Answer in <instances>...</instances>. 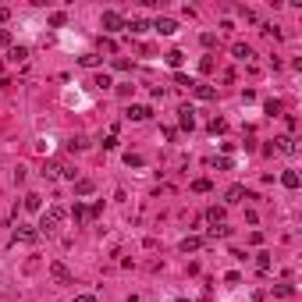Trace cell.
I'll use <instances>...</instances> for the list:
<instances>
[{
  "mask_svg": "<svg viewBox=\"0 0 302 302\" xmlns=\"http://www.w3.org/2000/svg\"><path fill=\"white\" fill-rule=\"evenodd\" d=\"M164 60H167V68H181V64H185V54L171 50V54H164Z\"/></svg>",
  "mask_w": 302,
  "mask_h": 302,
  "instance_id": "2e32d148",
  "label": "cell"
},
{
  "mask_svg": "<svg viewBox=\"0 0 302 302\" xmlns=\"http://www.w3.org/2000/svg\"><path fill=\"white\" fill-rule=\"evenodd\" d=\"M0 47H11V32H7V28H0Z\"/></svg>",
  "mask_w": 302,
  "mask_h": 302,
  "instance_id": "d6a6232c",
  "label": "cell"
},
{
  "mask_svg": "<svg viewBox=\"0 0 302 302\" xmlns=\"http://www.w3.org/2000/svg\"><path fill=\"white\" fill-rule=\"evenodd\" d=\"M75 302H96V295H75Z\"/></svg>",
  "mask_w": 302,
  "mask_h": 302,
  "instance_id": "e575fe53",
  "label": "cell"
},
{
  "mask_svg": "<svg viewBox=\"0 0 302 302\" xmlns=\"http://www.w3.org/2000/svg\"><path fill=\"white\" fill-rule=\"evenodd\" d=\"M93 85H96V89H110V85H114V79H110V75H103V71H100L96 79H93Z\"/></svg>",
  "mask_w": 302,
  "mask_h": 302,
  "instance_id": "7402d4cb",
  "label": "cell"
},
{
  "mask_svg": "<svg viewBox=\"0 0 302 302\" xmlns=\"http://www.w3.org/2000/svg\"><path fill=\"white\" fill-rule=\"evenodd\" d=\"M281 185H284V189H299V174H295V171H284V174H281Z\"/></svg>",
  "mask_w": 302,
  "mask_h": 302,
  "instance_id": "ac0fdd59",
  "label": "cell"
},
{
  "mask_svg": "<svg viewBox=\"0 0 302 302\" xmlns=\"http://www.w3.org/2000/svg\"><path fill=\"white\" fill-rule=\"evenodd\" d=\"M242 195H246V185H231L228 192H224V203H228V206H235V203L242 199Z\"/></svg>",
  "mask_w": 302,
  "mask_h": 302,
  "instance_id": "8fae6325",
  "label": "cell"
},
{
  "mask_svg": "<svg viewBox=\"0 0 302 302\" xmlns=\"http://www.w3.org/2000/svg\"><path fill=\"white\" fill-rule=\"evenodd\" d=\"M149 114H153V110L142 107V103H132V107L125 110V117H128V121H149Z\"/></svg>",
  "mask_w": 302,
  "mask_h": 302,
  "instance_id": "52a82bcc",
  "label": "cell"
},
{
  "mask_svg": "<svg viewBox=\"0 0 302 302\" xmlns=\"http://www.w3.org/2000/svg\"><path fill=\"white\" fill-rule=\"evenodd\" d=\"M231 54H235L238 60H249V57H252V47H246V43H235V47H231Z\"/></svg>",
  "mask_w": 302,
  "mask_h": 302,
  "instance_id": "e0dca14e",
  "label": "cell"
},
{
  "mask_svg": "<svg viewBox=\"0 0 302 302\" xmlns=\"http://www.w3.org/2000/svg\"><path fill=\"white\" fill-rule=\"evenodd\" d=\"M125 164H128V167H142V164H146V160H142L139 153H128V157H125Z\"/></svg>",
  "mask_w": 302,
  "mask_h": 302,
  "instance_id": "f1b7e54d",
  "label": "cell"
},
{
  "mask_svg": "<svg viewBox=\"0 0 302 302\" xmlns=\"http://www.w3.org/2000/svg\"><path fill=\"white\" fill-rule=\"evenodd\" d=\"M199 43H203V47L210 50V47H214V43H217V36H214V32H203V36H199Z\"/></svg>",
  "mask_w": 302,
  "mask_h": 302,
  "instance_id": "f546056e",
  "label": "cell"
},
{
  "mask_svg": "<svg viewBox=\"0 0 302 302\" xmlns=\"http://www.w3.org/2000/svg\"><path fill=\"white\" fill-rule=\"evenodd\" d=\"M125 28H132L135 36H142L146 28H149V22H146V18H125Z\"/></svg>",
  "mask_w": 302,
  "mask_h": 302,
  "instance_id": "7c38bea8",
  "label": "cell"
},
{
  "mask_svg": "<svg viewBox=\"0 0 302 302\" xmlns=\"http://www.w3.org/2000/svg\"><path fill=\"white\" fill-rule=\"evenodd\" d=\"M7 57H11V60H25V57H28V50H25V47H11V54H7Z\"/></svg>",
  "mask_w": 302,
  "mask_h": 302,
  "instance_id": "83f0119b",
  "label": "cell"
},
{
  "mask_svg": "<svg viewBox=\"0 0 302 302\" xmlns=\"http://www.w3.org/2000/svg\"><path fill=\"white\" fill-rule=\"evenodd\" d=\"M68 149H71V153H82V149H85V139H82V135H75V139L68 142Z\"/></svg>",
  "mask_w": 302,
  "mask_h": 302,
  "instance_id": "d4e9b609",
  "label": "cell"
},
{
  "mask_svg": "<svg viewBox=\"0 0 302 302\" xmlns=\"http://www.w3.org/2000/svg\"><path fill=\"white\" fill-rule=\"evenodd\" d=\"M71 220H75V224H85V220H89V210H85L82 203H75V206H71Z\"/></svg>",
  "mask_w": 302,
  "mask_h": 302,
  "instance_id": "5bb4252c",
  "label": "cell"
},
{
  "mask_svg": "<svg viewBox=\"0 0 302 302\" xmlns=\"http://www.w3.org/2000/svg\"><path fill=\"white\" fill-rule=\"evenodd\" d=\"M100 25H103V32H121L125 28V14H117V11H103V18H100Z\"/></svg>",
  "mask_w": 302,
  "mask_h": 302,
  "instance_id": "7a4b0ae2",
  "label": "cell"
},
{
  "mask_svg": "<svg viewBox=\"0 0 302 302\" xmlns=\"http://www.w3.org/2000/svg\"><path fill=\"white\" fill-rule=\"evenodd\" d=\"M79 64H82V68H96V64H100V54H82Z\"/></svg>",
  "mask_w": 302,
  "mask_h": 302,
  "instance_id": "ffe728a7",
  "label": "cell"
},
{
  "mask_svg": "<svg viewBox=\"0 0 302 302\" xmlns=\"http://www.w3.org/2000/svg\"><path fill=\"white\" fill-rule=\"evenodd\" d=\"M39 206H43V203H39V195H36V192H28V195H25V210H39Z\"/></svg>",
  "mask_w": 302,
  "mask_h": 302,
  "instance_id": "484cf974",
  "label": "cell"
},
{
  "mask_svg": "<svg viewBox=\"0 0 302 302\" xmlns=\"http://www.w3.org/2000/svg\"><path fill=\"white\" fill-rule=\"evenodd\" d=\"M7 22H11V11H7V7H0V25H7Z\"/></svg>",
  "mask_w": 302,
  "mask_h": 302,
  "instance_id": "836d02e7",
  "label": "cell"
},
{
  "mask_svg": "<svg viewBox=\"0 0 302 302\" xmlns=\"http://www.w3.org/2000/svg\"><path fill=\"white\" fill-rule=\"evenodd\" d=\"M93 192H96V185H93L89 178H79V181H75V195H82V199H85V195H93Z\"/></svg>",
  "mask_w": 302,
  "mask_h": 302,
  "instance_id": "9c48e42d",
  "label": "cell"
},
{
  "mask_svg": "<svg viewBox=\"0 0 302 302\" xmlns=\"http://www.w3.org/2000/svg\"><path fill=\"white\" fill-rule=\"evenodd\" d=\"M256 267L267 274V270H270V256H267V252H256Z\"/></svg>",
  "mask_w": 302,
  "mask_h": 302,
  "instance_id": "4316f807",
  "label": "cell"
},
{
  "mask_svg": "<svg viewBox=\"0 0 302 302\" xmlns=\"http://www.w3.org/2000/svg\"><path fill=\"white\" fill-rule=\"evenodd\" d=\"M178 302H192V299H178Z\"/></svg>",
  "mask_w": 302,
  "mask_h": 302,
  "instance_id": "d590c367",
  "label": "cell"
},
{
  "mask_svg": "<svg viewBox=\"0 0 302 302\" xmlns=\"http://www.w3.org/2000/svg\"><path fill=\"white\" fill-rule=\"evenodd\" d=\"M192 93H195V100H214V96H217V89H214V85H206V82H195V85H192Z\"/></svg>",
  "mask_w": 302,
  "mask_h": 302,
  "instance_id": "ba28073f",
  "label": "cell"
},
{
  "mask_svg": "<svg viewBox=\"0 0 302 302\" xmlns=\"http://www.w3.org/2000/svg\"><path fill=\"white\" fill-rule=\"evenodd\" d=\"M274 149L277 153H295V139L292 135H281V139H274Z\"/></svg>",
  "mask_w": 302,
  "mask_h": 302,
  "instance_id": "30bf717a",
  "label": "cell"
},
{
  "mask_svg": "<svg viewBox=\"0 0 302 302\" xmlns=\"http://www.w3.org/2000/svg\"><path fill=\"white\" fill-rule=\"evenodd\" d=\"M210 132H214V135L228 132V121H224V117H214V121H210Z\"/></svg>",
  "mask_w": 302,
  "mask_h": 302,
  "instance_id": "603a6c76",
  "label": "cell"
},
{
  "mask_svg": "<svg viewBox=\"0 0 302 302\" xmlns=\"http://www.w3.org/2000/svg\"><path fill=\"white\" fill-rule=\"evenodd\" d=\"M274 292H277L281 299H288V295H292V284H277V288H274Z\"/></svg>",
  "mask_w": 302,
  "mask_h": 302,
  "instance_id": "1f68e13d",
  "label": "cell"
},
{
  "mask_svg": "<svg viewBox=\"0 0 302 302\" xmlns=\"http://www.w3.org/2000/svg\"><path fill=\"white\" fill-rule=\"evenodd\" d=\"M64 217H68V210L60 206V203H54L50 210H43V217H39V228H36V231H39V235H43V231L50 235V231L60 228V220H64Z\"/></svg>",
  "mask_w": 302,
  "mask_h": 302,
  "instance_id": "6da1fadb",
  "label": "cell"
},
{
  "mask_svg": "<svg viewBox=\"0 0 302 302\" xmlns=\"http://www.w3.org/2000/svg\"><path fill=\"white\" fill-rule=\"evenodd\" d=\"M47 22H50V28H60V25L68 22V14H64V11H54V14H50Z\"/></svg>",
  "mask_w": 302,
  "mask_h": 302,
  "instance_id": "44dd1931",
  "label": "cell"
},
{
  "mask_svg": "<svg viewBox=\"0 0 302 302\" xmlns=\"http://www.w3.org/2000/svg\"><path fill=\"white\" fill-rule=\"evenodd\" d=\"M210 189H214V185H210V178H195L192 181V192H210Z\"/></svg>",
  "mask_w": 302,
  "mask_h": 302,
  "instance_id": "cb8c5ba5",
  "label": "cell"
},
{
  "mask_svg": "<svg viewBox=\"0 0 302 302\" xmlns=\"http://www.w3.org/2000/svg\"><path fill=\"white\" fill-rule=\"evenodd\" d=\"M11 238H14V242H25V246H32V242H39V231L28 228V224H22V228H14Z\"/></svg>",
  "mask_w": 302,
  "mask_h": 302,
  "instance_id": "3957f363",
  "label": "cell"
},
{
  "mask_svg": "<svg viewBox=\"0 0 302 302\" xmlns=\"http://www.w3.org/2000/svg\"><path fill=\"white\" fill-rule=\"evenodd\" d=\"M199 71H203V75H210V71H214V60L203 57V60H199Z\"/></svg>",
  "mask_w": 302,
  "mask_h": 302,
  "instance_id": "4dcf8cb0",
  "label": "cell"
},
{
  "mask_svg": "<svg viewBox=\"0 0 302 302\" xmlns=\"http://www.w3.org/2000/svg\"><path fill=\"white\" fill-rule=\"evenodd\" d=\"M50 277H54L57 284H71V270L60 263V260H54V263H50Z\"/></svg>",
  "mask_w": 302,
  "mask_h": 302,
  "instance_id": "277c9868",
  "label": "cell"
},
{
  "mask_svg": "<svg viewBox=\"0 0 302 302\" xmlns=\"http://www.w3.org/2000/svg\"><path fill=\"white\" fill-rule=\"evenodd\" d=\"M206 220L214 224V228H217V224H224V206H210L206 210Z\"/></svg>",
  "mask_w": 302,
  "mask_h": 302,
  "instance_id": "9a60e30c",
  "label": "cell"
},
{
  "mask_svg": "<svg viewBox=\"0 0 302 302\" xmlns=\"http://www.w3.org/2000/svg\"><path fill=\"white\" fill-rule=\"evenodd\" d=\"M199 249H203V238H195V235L181 238V252H199Z\"/></svg>",
  "mask_w": 302,
  "mask_h": 302,
  "instance_id": "4fadbf2b",
  "label": "cell"
},
{
  "mask_svg": "<svg viewBox=\"0 0 302 302\" xmlns=\"http://www.w3.org/2000/svg\"><path fill=\"white\" fill-rule=\"evenodd\" d=\"M47 178H60V160H47V167H43Z\"/></svg>",
  "mask_w": 302,
  "mask_h": 302,
  "instance_id": "d6986e66",
  "label": "cell"
},
{
  "mask_svg": "<svg viewBox=\"0 0 302 302\" xmlns=\"http://www.w3.org/2000/svg\"><path fill=\"white\" fill-rule=\"evenodd\" d=\"M178 125L185 128V132H192V128H195V110L189 107V103H185V107L178 110Z\"/></svg>",
  "mask_w": 302,
  "mask_h": 302,
  "instance_id": "8992f818",
  "label": "cell"
},
{
  "mask_svg": "<svg viewBox=\"0 0 302 302\" xmlns=\"http://www.w3.org/2000/svg\"><path fill=\"white\" fill-rule=\"evenodd\" d=\"M149 28H157L160 36H174V32H178V22H174V18H157Z\"/></svg>",
  "mask_w": 302,
  "mask_h": 302,
  "instance_id": "5b68a950",
  "label": "cell"
}]
</instances>
